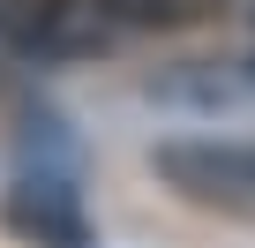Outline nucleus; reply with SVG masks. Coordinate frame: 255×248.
Masks as SVG:
<instances>
[{"label":"nucleus","instance_id":"nucleus-3","mask_svg":"<svg viewBox=\"0 0 255 248\" xmlns=\"http://www.w3.org/2000/svg\"><path fill=\"white\" fill-rule=\"evenodd\" d=\"M0 226H8L15 241H38V248H90L83 196L60 173H23L8 196H0Z\"/></svg>","mask_w":255,"mask_h":248},{"label":"nucleus","instance_id":"nucleus-1","mask_svg":"<svg viewBox=\"0 0 255 248\" xmlns=\"http://www.w3.org/2000/svg\"><path fill=\"white\" fill-rule=\"evenodd\" d=\"M150 173H158L180 203L218 211V218H248V226H255V143L180 136V143H158V151H150Z\"/></svg>","mask_w":255,"mask_h":248},{"label":"nucleus","instance_id":"nucleus-4","mask_svg":"<svg viewBox=\"0 0 255 248\" xmlns=\"http://www.w3.org/2000/svg\"><path fill=\"white\" fill-rule=\"evenodd\" d=\"M120 8H128V23H195L218 0H120Z\"/></svg>","mask_w":255,"mask_h":248},{"label":"nucleus","instance_id":"nucleus-2","mask_svg":"<svg viewBox=\"0 0 255 248\" xmlns=\"http://www.w3.org/2000/svg\"><path fill=\"white\" fill-rule=\"evenodd\" d=\"M128 30L120 0H23L15 8V53L30 60H90Z\"/></svg>","mask_w":255,"mask_h":248}]
</instances>
